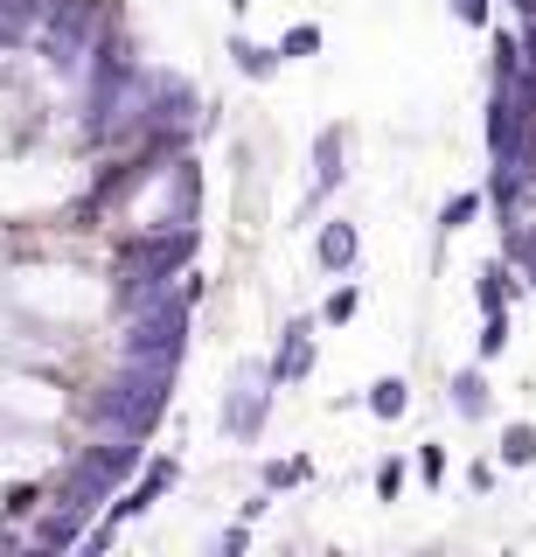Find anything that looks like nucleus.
<instances>
[{
    "label": "nucleus",
    "mask_w": 536,
    "mask_h": 557,
    "mask_svg": "<svg viewBox=\"0 0 536 557\" xmlns=\"http://www.w3.org/2000/svg\"><path fill=\"white\" fill-rule=\"evenodd\" d=\"M481 216H488V196H481V188H453V196L439 202V216H432V231H439V244H446V237L474 231Z\"/></svg>",
    "instance_id": "nucleus-13"
},
{
    "label": "nucleus",
    "mask_w": 536,
    "mask_h": 557,
    "mask_svg": "<svg viewBox=\"0 0 536 557\" xmlns=\"http://www.w3.org/2000/svg\"><path fill=\"white\" fill-rule=\"evenodd\" d=\"M265 370H272V383H279V391L314 383V370H321V313H314V307H300V313H286V321H279V342H272Z\"/></svg>",
    "instance_id": "nucleus-5"
},
{
    "label": "nucleus",
    "mask_w": 536,
    "mask_h": 557,
    "mask_svg": "<svg viewBox=\"0 0 536 557\" xmlns=\"http://www.w3.org/2000/svg\"><path fill=\"white\" fill-rule=\"evenodd\" d=\"M230 70H237V77H245V84H279V49H272V42H251V35L245 28H237L230 35Z\"/></svg>",
    "instance_id": "nucleus-11"
},
{
    "label": "nucleus",
    "mask_w": 536,
    "mask_h": 557,
    "mask_svg": "<svg viewBox=\"0 0 536 557\" xmlns=\"http://www.w3.org/2000/svg\"><path fill=\"white\" fill-rule=\"evenodd\" d=\"M362 411H370L376 425H397V418L411 411V376H404V370L370 376V383H362Z\"/></svg>",
    "instance_id": "nucleus-10"
},
{
    "label": "nucleus",
    "mask_w": 536,
    "mask_h": 557,
    "mask_svg": "<svg viewBox=\"0 0 536 557\" xmlns=\"http://www.w3.org/2000/svg\"><path fill=\"white\" fill-rule=\"evenodd\" d=\"M349 182H356V119H327V126L307 139V196H300V223H314Z\"/></svg>",
    "instance_id": "nucleus-4"
},
{
    "label": "nucleus",
    "mask_w": 536,
    "mask_h": 557,
    "mask_svg": "<svg viewBox=\"0 0 536 557\" xmlns=\"http://www.w3.org/2000/svg\"><path fill=\"white\" fill-rule=\"evenodd\" d=\"M84 530H91V516H77V509H57V502H42V509L28 516V550L71 557V550L84 544Z\"/></svg>",
    "instance_id": "nucleus-8"
},
{
    "label": "nucleus",
    "mask_w": 536,
    "mask_h": 557,
    "mask_svg": "<svg viewBox=\"0 0 536 557\" xmlns=\"http://www.w3.org/2000/svg\"><path fill=\"white\" fill-rule=\"evenodd\" d=\"M523 293H529V278L515 272V265H509L501 251H495V258H481V265H474V307H481V313H495V307H515Z\"/></svg>",
    "instance_id": "nucleus-9"
},
{
    "label": "nucleus",
    "mask_w": 536,
    "mask_h": 557,
    "mask_svg": "<svg viewBox=\"0 0 536 557\" xmlns=\"http://www.w3.org/2000/svg\"><path fill=\"white\" fill-rule=\"evenodd\" d=\"M314 313H321V327H349L356 313H362V286H356V272H349V278H335V286L321 293V307H314Z\"/></svg>",
    "instance_id": "nucleus-18"
},
{
    "label": "nucleus",
    "mask_w": 536,
    "mask_h": 557,
    "mask_svg": "<svg viewBox=\"0 0 536 557\" xmlns=\"http://www.w3.org/2000/svg\"><path fill=\"white\" fill-rule=\"evenodd\" d=\"M370 495L384 502V509H397V502L411 495V460H404V453H384V460L370 467Z\"/></svg>",
    "instance_id": "nucleus-16"
},
{
    "label": "nucleus",
    "mask_w": 536,
    "mask_h": 557,
    "mask_svg": "<svg viewBox=\"0 0 536 557\" xmlns=\"http://www.w3.org/2000/svg\"><path fill=\"white\" fill-rule=\"evenodd\" d=\"M272 502H279L272 487H251V495L237 502V516H245V522H265V516H272Z\"/></svg>",
    "instance_id": "nucleus-23"
},
{
    "label": "nucleus",
    "mask_w": 536,
    "mask_h": 557,
    "mask_svg": "<svg viewBox=\"0 0 536 557\" xmlns=\"http://www.w3.org/2000/svg\"><path fill=\"white\" fill-rule=\"evenodd\" d=\"M71 411L84 432H133V440H153L161 418L175 411L182 370H153V362H98V376L71 383Z\"/></svg>",
    "instance_id": "nucleus-1"
},
{
    "label": "nucleus",
    "mask_w": 536,
    "mask_h": 557,
    "mask_svg": "<svg viewBox=\"0 0 536 557\" xmlns=\"http://www.w3.org/2000/svg\"><path fill=\"white\" fill-rule=\"evenodd\" d=\"M495 460H501V474H529L536 467V418H509L495 432Z\"/></svg>",
    "instance_id": "nucleus-12"
},
{
    "label": "nucleus",
    "mask_w": 536,
    "mask_h": 557,
    "mask_svg": "<svg viewBox=\"0 0 536 557\" xmlns=\"http://www.w3.org/2000/svg\"><path fill=\"white\" fill-rule=\"evenodd\" d=\"M251 550V522L237 516V522H223V530L210 536V557H245Z\"/></svg>",
    "instance_id": "nucleus-21"
},
{
    "label": "nucleus",
    "mask_w": 536,
    "mask_h": 557,
    "mask_svg": "<svg viewBox=\"0 0 536 557\" xmlns=\"http://www.w3.org/2000/svg\"><path fill=\"white\" fill-rule=\"evenodd\" d=\"M188 348H196V300L175 278V286H161L133 313H119L105 356L112 362H153V370H188Z\"/></svg>",
    "instance_id": "nucleus-2"
},
{
    "label": "nucleus",
    "mask_w": 536,
    "mask_h": 557,
    "mask_svg": "<svg viewBox=\"0 0 536 557\" xmlns=\"http://www.w3.org/2000/svg\"><path fill=\"white\" fill-rule=\"evenodd\" d=\"M314 265H321V278H349L356 265H362V223L356 216H314Z\"/></svg>",
    "instance_id": "nucleus-6"
},
{
    "label": "nucleus",
    "mask_w": 536,
    "mask_h": 557,
    "mask_svg": "<svg viewBox=\"0 0 536 557\" xmlns=\"http://www.w3.org/2000/svg\"><path fill=\"white\" fill-rule=\"evenodd\" d=\"M307 481H314V453H272V460H258V487H272V495H292Z\"/></svg>",
    "instance_id": "nucleus-14"
},
{
    "label": "nucleus",
    "mask_w": 536,
    "mask_h": 557,
    "mask_svg": "<svg viewBox=\"0 0 536 557\" xmlns=\"http://www.w3.org/2000/svg\"><path fill=\"white\" fill-rule=\"evenodd\" d=\"M272 49H279V63H314L321 49H327V28H321V22H286Z\"/></svg>",
    "instance_id": "nucleus-17"
},
{
    "label": "nucleus",
    "mask_w": 536,
    "mask_h": 557,
    "mask_svg": "<svg viewBox=\"0 0 536 557\" xmlns=\"http://www.w3.org/2000/svg\"><path fill=\"white\" fill-rule=\"evenodd\" d=\"M495 8H509L515 22H536V0H495Z\"/></svg>",
    "instance_id": "nucleus-24"
},
{
    "label": "nucleus",
    "mask_w": 536,
    "mask_h": 557,
    "mask_svg": "<svg viewBox=\"0 0 536 557\" xmlns=\"http://www.w3.org/2000/svg\"><path fill=\"white\" fill-rule=\"evenodd\" d=\"M446 440H419V453H411V481L425 487V495H446Z\"/></svg>",
    "instance_id": "nucleus-19"
},
{
    "label": "nucleus",
    "mask_w": 536,
    "mask_h": 557,
    "mask_svg": "<svg viewBox=\"0 0 536 557\" xmlns=\"http://www.w3.org/2000/svg\"><path fill=\"white\" fill-rule=\"evenodd\" d=\"M251 8H258V0H230V14H237V22H245V14H251Z\"/></svg>",
    "instance_id": "nucleus-25"
},
{
    "label": "nucleus",
    "mask_w": 536,
    "mask_h": 557,
    "mask_svg": "<svg viewBox=\"0 0 536 557\" xmlns=\"http://www.w3.org/2000/svg\"><path fill=\"white\" fill-rule=\"evenodd\" d=\"M272 411H279V383H272L265 356H237V370L223 376V397H216V440L258 446L272 432Z\"/></svg>",
    "instance_id": "nucleus-3"
},
{
    "label": "nucleus",
    "mask_w": 536,
    "mask_h": 557,
    "mask_svg": "<svg viewBox=\"0 0 536 557\" xmlns=\"http://www.w3.org/2000/svg\"><path fill=\"white\" fill-rule=\"evenodd\" d=\"M466 495H474V502H488L495 495V487H501V460H495V453H481V460H466Z\"/></svg>",
    "instance_id": "nucleus-20"
},
{
    "label": "nucleus",
    "mask_w": 536,
    "mask_h": 557,
    "mask_svg": "<svg viewBox=\"0 0 536 557\" xmlns=\"http://www.w3.org/2000/svg\"><path fill=\"white\" fill-rule=\"evenodd\" d=\"M509 342H515V313H509V307L481 313V327H474V362H501V356H509Z\"/></svg>",
    "instance_id": "nucleus-15"
},
{
    "label": "nucleus",
    "mask_w": 536,
    "mask_h": 557,
    "mask_svg": "<svg viewBox=\"0 0 536 557\" xmlns=\"http://www.w3.org/2000/svg\"><path fill=\"white\" fill-rule=\"evenodd\" d=\"M446 14H453L460 28H474V35H488V22H495V0H446Z\"/></svg>",
    "instance_id": "nucleus-22"
},
{
    "label": "nucleus",
    "mask_w": 536,
    "mask_h": 557,
    "mask_svg": "<svg viewBox=\"0 0 536 557\" xmlns=\"http://www.w3.org/2000/svg\"><path fill=\"white\" fill-rule=\"evenodd\" d=\"M446 411H453L460 425H488V418H495L488 362H460V370H446Z\"/></svg>",
    "instance_id": "nucleus-7"
}]
</instances>
